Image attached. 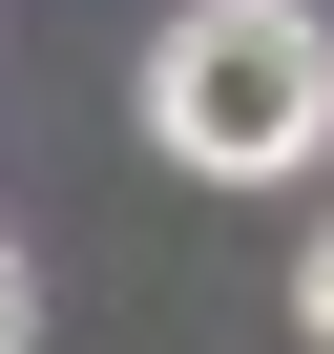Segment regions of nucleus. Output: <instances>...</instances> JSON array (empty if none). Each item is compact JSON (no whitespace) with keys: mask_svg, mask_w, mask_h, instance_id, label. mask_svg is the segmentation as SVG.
<instances>
[{"mask_svg":"<svg viewBox=\"0 0 334 354\" xmlns=\"http://www.w3.org/2000/svg\"><path fill=\"white\" fill-rule=\"evenodd\" d=\"M146 146L209 167V188L334 167V21L313 0H188V21L146 42Z\"/></svg>","mask_w":334,"mask_h":354,"instance_id":"f257e3e1","label":"nucleus"},{"mask_svg":"<svg viewBox=\"0 0 334 354\" xmlns=\"http://www.w3.org/2000/svg\"><path fill=\"white\" fill-rule=\"evenodd\" d=\"M292 313H313V354H334V230H313V271H292Z\"/></svg>","mask_w":334,"mask_h":354,"instance_id":"f03ea898","label":"nucleus"},{"mask_svg":"<svg viewBox=\"0 0 334 354\" xmlns=\"http://www.w3.org/2000/svg\"><path fill=\"white\" fill-rule=\"evenodd\" d=\"M21 333H42V292H21V250H0V354H21Z\"/></svg>","mask_w":334,"mask_h":354,"instance_id":"7ed1b4c3","label":"nucleus"}]
</instances>
